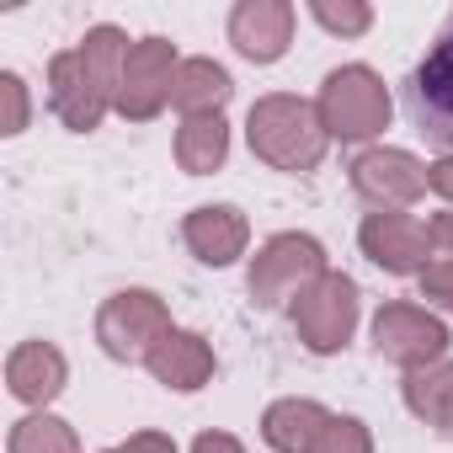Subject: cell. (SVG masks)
<instances>
[{
  "label": "cell",
  "instance_id": "6da1fadb",
  "mask_svg": "<svg viewBox=\"0 0 453 453\" xmlns=\"http://www.w3.org/2000/svg\"><path fill=\"white\" fill-rule=\"evenodd\" d=\"M128 38L118 27H91L81 38V49H65L49 59V107L65 128L91 134L112 107H118V86H123V65H128Z\"/></svg>",
  "mask_w": 453,
  "mask_h": 453
},
{
  "label": "cell",
  "instance_id": "7a4b0ae2",
  "mask_svg": "<svg viewBox=\"0 0 453 453\" xmlns=\"http://www.w3.org/2000/svg\"><path fill=\"white\" fill-rule=\"evenodd\" d=\"M246 139H251V155L267 160L273 171H315L326 160V123H320V107L304 102V96H262L246 118Z\"/></svg>",
  "mask_w": 453,
  "mask_h": 453
},
{
  "label": "cell",
  "instance_id": "3957f363",
  "mask_svg": "<svg viewBox=\"0 0 453 453\" xmlns=\"http://www.w3.org/2000/svg\"><path fill=\"white\" fill-rule=\"evenodd\" d=\"M315 107H320L326 134L342 139V144H363V139L384 134V128H389V112H395L389 86H384L368 65H342V70H331Z\"/></svg>",
  "mask_w": 453,
  "mask_h": 453
},
{
  "label": "cell",
  "instance_id": "277c9868",
  "mask_svg": "<svg viewBox=\"0 0 453 453\" xmlns=\"http://www.w3.org/2000/svg\"><path fill=\"white\" fill-rule=\"evenodd\" d=\"M326 273H331L326 267V246L315 235L288 230V235H273L251 257V278L246 283H251V299L262 310H283V304H299V294L315 288Z\"/></svg>",
  "mask_w": 453,
  "mask_h": 453
},
{
  "label": "cell",
  "instance_id": "5b68a950",
  "mask_svg": "<svg viewBox=\"0 0 453 453\" xmlns=\"http://www.w3.org/2000/svg\"><path fill=\"white\" fill-rule=\"evenodd\" d=\"M171 331H176V326H171V310H165V299L150 294V288H123V294H112V299L96 310V342H102V352L118 357V363H150L155 347H160Z\"/></svg>",
  "mask_w": 453,
  "mask_h": 453
},
{
  "label": "cell",
  "instance_id": "8992f818",
  "mask_svg": "<svg viewBox=\"0 0 453 453\" xmlns=\"http://www.w3.org/2000/svg\"><path fill=\"white\" fill-rule=\"evenodd\" d=\"M357 331V283L347 273H326L315 288L299 294L294 304V336L310 347V352H342Z\"/></svg>",
  "mask_w": 453,
  "mask_h": 453
},
{
  "label": "cell",
  "instance_id": "52a82bcc",
  "mask_svg": "<svg viewBox=\"0 0 453 453\" xmlns=\"http://www.w3.org/2000/svg\"><path fill=\"white\" fill-rule=\"evenodd\" d=\"M373 352L405 373L448 357V326L426 304H384L373 315Z\"/></svg>",
  "mask_w": 453,
  "mask_h": 453
},
{
  "label": "cell",
  "instance_id": "ba28073f",
  "mask_svg": "<svg viewBox=\"0 0 453 453\" xmlns=\"http://www.w3.org/2000/svg\"><path fill=\"white\" fill-rule=\"evenodd\" d=\"M411 112H416L421 134L453 155V17L411 75Z\"/></svg>",
  "mask_w": 453,
  "mask_h": 453
},
{
  "label": "cell",
  "instance_id": "9c48e42d",
  "mask_svg": "<svg viewBox=\"0 0 453 453\" xmlns=\"http://www.w3.org/2000/svg\"><path fill=\"white\" fill-rule=\"evenodd\" d=\"M176 43L171 38H139L128 49L123 65V86H118V112L134 123H150L165 102H171V81H176Z\"/></svg>",
  "mask_w": 453,
  "mask_h": 453
},
{
  "label": "cell",
  "instance_id": "30bf717a",
  "mask_svg": "<svg viewBox=\"0 0 453 453\" xmlns=\"http://www.w3.org/2000/svg\"><path fill=\"white\" fill-rule=\"evenodd\" d=\"M352 187L357 197H368L379 213H405L411 203H421L426 192V165L411 150H363L352 160Z\"/></svg>",
  "mask_w": 453,
  "mask_h": 453
},
{
  "label": "cell",
  "instance_id": "8fae6325",
  "mask_svg": "<svg viewBox=\"0 0 453 453\" xmlns=\"http://www.w3.org/2000/svg\"><path fill=\"white\" fill-rule=\"evenodd\" d=\"M357 241H363V257L373 262V267H384V273H395V278H405V273H426L432 262V230L416 219V213H368L363 219V230H357Z\"/></svg>",
  "mask_w": 453,
  "mask_h": 453
},
{
  "label": "cell",
  "instance_id": "7c38bea8",
  "mask_svg": "<svg viewBox=\"0 0 453 453\" xmlns=\"http://www.w3.org/2000/svg\"><path fill=\"white\" fill-rule=\"evenodd\" d=\"M230 43L251 65H273L294 43V6L288 0H241L230 12Z\"/></svg>",
  "mask_w": 453,
  "mask_h": 453
},
{
  "label": "cell",
  "instance_id": "4fadbf2b",
  "mask_svg": "<svg viewBox=\"0 0 453 453\" xmlns=\"http://www.w3.org/2000/svg\"><path fill=\"white\" fill-rule=\"evenodd\" d=\"M181 241H187V251H192L197 262H208V267H230V262L246 257L251 224H246V213L230 208V203H208V208H192V213H187Z\"/></svg>",
  "mask_w": 453,
  "mask_h": 453
},
{
  "label": "cell",
  "instance_id": "5bb4252c",
  "mask_svg": "<svg viewBox=\"0 0 453 453\" xmlns=\"http://www.w3.org/2000/svg\"><path fill=\"white\" fill-rule=\"evenodd\" d=\"M65 379H70V363H65V352L54 342H22L6 357V384L27 405H49L65 389Z\"/></svg>",
  "mask_w": 453,
  "mask_h": 453
},
{
  "label": "cell",
  "instance_id": "9a60e30c",
  "mask_svg": "<svg viewBox=\"0 0 453 453\" xmlns=\"http://www.w3.org/2000/svg\"><path fill=\"white\" fill-rule=\"evenodd\" d=\"M165 389H176V395H192V389H203L208 379H213V347L197 336V331H171L160 347H155V357L144 363Z\"/></svg>",
  "mask_w": 453,
  "mask_h": 453
},
{
  "label": "cell",
  "instance_id": "2e32d148",
  "mask_svg": "<svg viewBox=\"0 0 453 453\" xmlns=\"http://www.w3.org/2000/svg\"><path fill=\"white\" fill-rule=\"evenodd\" d=\"M326 426H331V411L320 400H299V395L294 400H273L267 416H262V437L278 453H315Z\"/></svg>",
  "mask_w": 453,
  "mask_h": 453
},
{
  "label": "cell",
  "instance_id": "e0dca14e",
  "mask_svg": "<svg viewBox=\"0 0 453 453\" xmlns=\"http://www.w3.org/2000/svg\"><path fill=\"white\" fill-rule=\"evenodd\" d=\"M230 96H235V81H230V70H224V65H213V59H181V65H176L171 107H176L181 118L219 112Z\"/></svg>",
  "mask_w": 453,
  "mask_h": 453
},
{
  "label": "cell",
  "instance_id": "ac0fdd59",
  "mask_svg": "<svg viewBox=\"0 0 453 453\" xmlns=\"http://www.w3.org/2000/svg\"><path fill=\"white\" fill-rule=\"evenodd\" d=\"M224 155H230V123H224V112L181 118V128H176V165H181L187 176L219 171Z\"/></svg>",
  "mask_w": 453,
  "mask_h": 453
},
{
  "label": "cell",
  "instance_id": "d6986e66",
  "mask_svg": "<svg viewBox=\"0 0 453 453\" xmlns=\"http://www.w3.org/2000/svg\"><path fill=\"white\" fill-rule=\"evenodd\" d=\"M6 453H81V437H75L70 421H59L49 411H33V416H22L12 426Z\"/></svg>",
  "mask_w": 453,
  "mask_h": 453
},
{
  "label": "cell",
  "instance_id": "ffe728a7",
  "mask_svg": "<svg viewBox=\"0 0 453 453\" xmlns=\"http://www.w3.org/2000/svg\"><path fill=\"white\" fill-rule=\"evenodd\" d=\"M448 395H453V363H448V357H442V363H426V368H416V373H405V405H411L416 421L437 426Z\"/></svg>",
  "mask_w": 453,
  "mask_h": 453
},
{
  "label": "cell",
  "instance_id": "44dd1931",
  "mask_svg": "<svg viewBox=\"0 0 453 453\" xmlns=\"http://www.w3.org/2000/svg\"><path fill=\"white\" fill-rule=\"evenodd\" d=\"M310 17H315L326 33H342V38H357V33L373 27V12H368V6H331V0H315Z\"/></svg>",
  "mask_w": 453,
  "mask_h": 453
},
{
  "label": "cell",
  "instance_id": "7402d4cb",
  "mask_svg": "<svg viewBox=\"0 0 453 453\" xmlns=\"http://www.w3.org/2000/svg\"><path fill=\"white\" fill-rule=\"evenodd\" d=\"M315 453H373V437H368V426L357 416H331Z\"/></svg>",
  "mask_w": 453,
  "mask_h": 453
},
{
  "label": "cell",
  "instance_id": "603a6c76",
  "mask_svg": "<svg viewBox=\"0 0 453 453\" xmlns=\"http://www.w3.org/2000/svg\"><path fill=\"white\" fill-rule=\"evenodd\" d=\"M0 102H6V118H0V134H22L27 128V86L22 75H0Z\"/></svg>",
  "mask_w": 453,
  "mask_h": 453
},
{
  "label": "cell",
  "instance_id": "cb8c5ba5",
  "mask_svg": "<svg viewBox=\"0 0 453 453\" xmlns=\"http://www.w3.org/2000/svg\"><path fill=\"white\" fill-rule=\"evenodd\" d=\"M421 299L453 315V262H432V267L421 273Z\"/></svg>",
  "mask_w": 453,
  "mask_h": 453
},
{
  "label": "cell",
  "instance_id": "d4e9b609",
  "mask_svg": "<svg viewBox=\"0 0 453 453\" xmlns=\"http://www.w3.org/2000/svg\"><path fill=\"white\" fill-rule=\"evenodd\" d=\"M107 453H176V442H171L165 432H134L128 442H118V448H107Z\"/></svg>",
  "mask_w": 453,
  "mask_h": 453
},
{
  "label": "cell",
  "instance_id": "484cf974",
  "mask_svg": "<svg viewBox=\"0 0 453 453\" xmlns=\"http://www.w3.org/2000/svg\"><path fill=\"white\" fill-rule=\"evenodd\" d=\"M426 187L453 208V155H442V160H432V165H426Z\"/></svg>",
  "mask_w": 453,
  "mask_h": 453
},
{
  "label": "cell",
  "instance_id": "4316f807",
  "mask_svg": "<svg viewBox=\"0 0 453 453\" xmlns=\"http://www.w3.org/2000/svg\"><path fill=\"white\" fill-rule=\"evenodd\" d=\"M192 453H246V448H241V437H230V432H203V437L192 442Z\"/></svg>",
  "mask_w": 453,
  "mask_h": 453
},
{
  "label": "cell",
  "instance_id": "83f0119b",
  "mask_svg": "<svg viewBox=\"0 0 453 453\" xmlns=\"http://www.w3.org/2000/svg\"><path fill=\"white\" fill-rule=\"evenodd\" d=\"M426 230H432V246H437V251H453V208L432 213V224H426Z\"/></svg>",
  "mask_w": 453,
  "mask_h": 453
},
{
  "label": "cell",
  "instance_id": "f1b7e54d",
  "mask_svg": "<svg viewBox=\"0 0 453 453\" xmlns=\"http://www.w3.org/2000/svg\"><path fill=\"white\" fill-rule=\"evenodd\" d=\"M432 432H442L448 442H453V395H448V405H442V416H437V426Z\"/></svg>",
  "mask_w": 453,
  "mask_h": 453
}]
</instances>
